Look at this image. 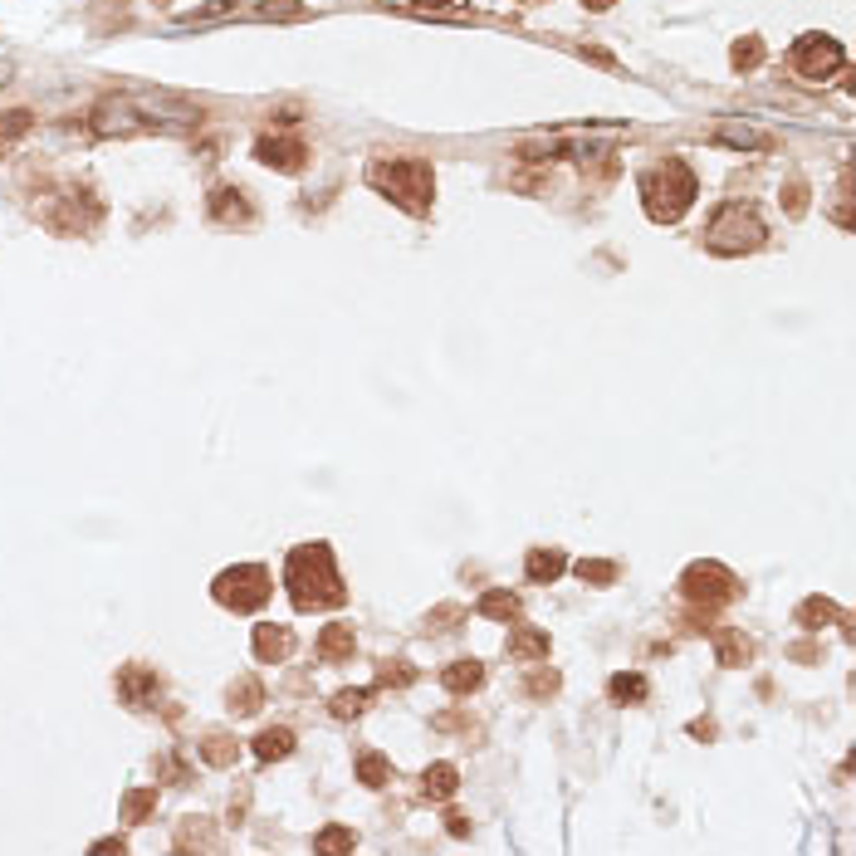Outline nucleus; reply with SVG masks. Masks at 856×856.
<instances>
[{
  "label": "nucleus",
  "instance_id": "nucleus-18",
  "mask_svg": "<svg viewBox=\"0 0 856 856\" xmlns=\"http://www.w3.org/2000/svg\"><path fill=\"white\" fill-rule=\"evenodd\" d=\"M255 754H260L265 764H270V759H289V754H294V729H284V724H279V729H265V734L255 739Z\"/></svg>",
  "mask_w": 856,
  "mask_h": 856
},
{
  "label": "nucleus",
  "instance_id": "nucleus-21",
  "mask_svg": "<svg viewBox=\"0 0 856 856\" xmlns=\"http://www.w3.org/2000/svg\"><path fill=\"white\" fill-rule=\"evenodd\" d=\"M729 64H734V69H744V74H749V69H759V64H764V40H759V35H744V40H734V49H729Z\"/></svg>",
  "mask_w": 856,
  "mask_h": 856
},
{
  "label": "nucleus",
  "instance_id": "nucleus-31",
  "mask_svg": "<svg viewBox=\"0 0 856 856\" xmlns=\"http://www.w3.org/2000/svg\"><path fill=\"white\" fill-rule=\"evenodd\" d=\"M353 842H358V837H353L348 827H328V832H318V837H314L318 852H348Z\"/></svg>",
  "mask_w": 856,
  "mask_h": 856
},
{
  "label": "nucleus",
  "instance_id": "nucleus-3",
  "mask_svg": "<svg viewBox=\"0 0 856 856\" xmlns=\"http://www.w3.org/2000/svg\"><path fill=\"white\" fill-rule=\"evenodd\" d=\"M700 196V181L695 172L680 162V157H666L661 167H651L641 177V201H646V216L661 221V226H676L680 216L690 211V201Z\"/></svg>",
  "mask_w": 856,
  "mask_h": 856
},
{
  "label": "nucleus",
  "instance_id": "nucleus-1",
  "mask_svg": "<svg viewBox=\"0 0 856 856\" xmlns=\"http://www.w3.org/2000/svg\"><path fill=\"white\" fill-rule=\"evenodd\" d=\"M284 587L294 597L299 612H314V607H338L348 597V587L333 568V553L328 543H299L284 563Z\"/></svg>",
  "mask_w": 856,
  "mask_h": 856
},
{
  "label": "nucleus",
  "instance_id": "nucleus-30",
  "mask_svg": "<svg viewBox=\"0 0 856 856\" xmlns=\"http://www.w3.org/2000/svg\"><path fill=\"white\" fill-rule=\"evenodd\" d=\"M358 778L367 783V788H382V783H387V759H382V754H362Z\"/></svg>",
  "mask_w": 856,
  "mask_h": 856
},
{
  "label": "nucleus",
  "instance_id": "nucleus-38",
  "mask_svg": "<svg viewBox=\"0 0 856 856\" xmlns=\"http://www.w3.org/2000/svg\"><path fill=\"white\" fill-rule=\"evenodd\" d=\"M587 10H607V5H612V0H583Z\"/></svg>",
  "mask_w": 856,
  "mask_h": 856
},
{
  "label": "nucleus",
  "instance_id": "nucleus-12",
  "mask_svg": "<svg viewBox=\"0 0 856 856\" xmlns=\"http://www.w3.org/2000/svg\"><path fill=\"white\" fill-rule=\"evenodd\" d=\"M211 216H216V221H226V226H250V221H255V206L245 201V191L221 186V191L211 196Z\"/></svg>",
  "mask_w": 856,
  "mask_h": 856
},
{
  "label": "nucleus",
  "instance_id": "nucleus-32",
  "mask_svg": "<svg viewBox=\"0 0 856 856\" xmlns=\"http://www.w3.org/2000/svg\"><path fill=\"white\" fill-rule=\"evenodd\" d=\"M578 578H583V583H612V578H617V563H602V558H583V563H578Z\"/></svg>",
  "mask_w": 856,
  "mask_h": 856
},
{
  "label": "nucleus",
  "instance_id": "nucleus-8",
  "mask_svg": "<svg viewBox=\"0 0 856 856\" xmlns=\"http://www.w3.org/2000/svg\"><path fill=\"white\" fill-rule=\"evenodd\" d=\"M842 64H847V49L837 45L832 35H803V40L793 45V69H798V79H832Z\"/></svg>",
  "mask_w": 856,
  "mask_h": 856
},
{
  "label": "nucleus",
  "instance_id": "nucleus-15",
  "mask_svg": "<svg viewBox=\"0 0 856 856\" xmlns=\"http://www.w3.org/2000/svg\"><path fill=\"white\" fill-rule=\"evenodd\" d=\"M563 568H568V558H563L558 548H534V553H529V563H524L529 583H558V578H563Z\"/></svg>",
  "mask_w": 856,
  "mask_h": 856
},
{
  "label": "nucleus",
  "instance_id": "nucleus-20",
  "mask_svg": "<svg viewBox=\"0 0 856 856\" xmlns=\"http://www.w3.org/2000/svg\"><path fill=\"white\" fill-rule=\"evenodd\" d=\"M519 612V597L509 592V587H495V592H485L480 597V617H495V622H509Z\"/></svg>",
  "mask_w": 856,
  "mask_h": 856
},
{
  "label": "nucleus",
  "instance_id": "nucleus-19",
  "mask_svg": "<svg viewBox=\"0 0 856 856\" xmlns=\"http://www.w3.org/2000/svg\"><path fill=\"white\" fill-rule=\"evenodd\" d=\"M607 690H612V700H617V705H641L651 685H646V676H636V671H622V676H612Z\"/></svg>",
  "mask_w": 856,
  "mask_h": 856
},
{
  "label": "nucleus",
  "instance_id": "nucleus-6",
  "mask_svg": "<svg viewBox=\"0 0 856 856\" xmlns=\"http://www.w3.org/2000/svg\"><path fill=\"white\" fill-rule=\"evenodd\" d=\"M216 602L221 607H235V612H255V607H265L270 602V568H260V563H240V568H226L221 578H216Z\"/></svg>",
  "mask_w": 856,
  "mask_h": 856
},
{
  "label": "nucleus",
  "instance_id": "nucleus-33",
  "mask_svg": "<svg viewBox=\"0 0 856 856\" xmlns=\"http://www.w3.org/2000/svg\"><path fill=\"white\" fill-rule=\"evenodd\" d=\"M783 206H788V216H803V211H808V186H803V181H788Z\"/></svg>",
  "mask_w": 856,
  "mask_h": 856
},
{
  "label": "nucleus",
  "instance_id": "nucleus-28",
  "mask_svg": "<svg viewBox=\"0 0 856 856\" xmlns=\"http://www.w3.org/2000/svg\"><path fill=\"white\" fill-rule=\"evenodd\" d=\"M20 133H30V113L25 108H15V113H0V152L15 142Z\"/></svg>",
  "mask_w": 856,
  "mask_h": 856
},
{
  "label": "nucleus",
  "instance_id": "nucleus-4",
  "mask_svg": "<svg viewBox=\"0 0 856 856\" xmlns=\"http://www.w3.org/2000/svg\"><path fill=\"white\" fill-rule=\"evenodd\" d=\"M764 221L754 216V206H744V201H724L720 211L710 216V226H705V245L715 250V255H749V250H759L764 245Z\"/></svg>",
  "mask_w": 856,
  "mask_h": 856
},
{
  "label": "nucleus",
  "instance_id": "nucleus-39",
  "mask_svg": "<svg viewBox=\"0 0 856 856\" xmlns=\"http://www.w3.org/2000/svg\"><path fill=\"white\" fill-rule=\"evenodd\" d=\"M416 5H431L436 10V5H451V0H416Z\"/></svg>",
  "mask_w": 856,
  "mask_h": 856
},
{
  "label": "nucleus",
  "instance_id": "nucleus-27",
  "mask_svg": "<svg viewBox=\"0 0 856 856\" xmlns=\"http://www.w3.org/2000/svg\"><path fill=\"white\" fill-rule=\"evenodd\" d=\"M367 700H372V690H343V695H333V715L338 720H353V715L367 710Z\"/></svg>",
  "mask_w": 856,
  "mask_h": 856
},
{
  "label": "nucleus",
  "instance_id": "nucleus-36",
  "mask_svg": "<svg viewBox=\"0 0 856 856\" xmlns=\"http://www.w3.org/2000/svg\"><path fill=\"white\" fill-rule=\"evenodd\" d=\"M553 690H558V676H553V671H548V676L529 680V695H553Z\"/></svg>",
  "mask_w": 856,
  "mask_h": 856
},
{
  "label": "nucleus",
  "instance_id": "nucleus-23",
  "mask_svg": "<svg viewBox=\"0 0 856 856\" xmlns=\"http://www.w3.org/2000/svg\"><path fill=\"white\" fill-rule=\"evenodd\" d=\"M509 651H514L519 661H539V656H548V636H543V631H519V636L509 641Z\"/></svg>",
  "mask_w": 856,
  "mask_h": 856
},
{
  "label": "nucleus",
  "instance_id": "nucleus-26",
  "mask_svg": "<svg viewBox=\"0 0 856 856\" xmlns=\"http://www.w3.org/2000/svg\"><path fill=\"white\" fill-rule=\"evenodd\" d=\"M230 700H235V710H240V715H255V710H260V700H265V690H260V680H240V685L230 690Z\"/></svg>",
  "mask_w": 856,
  "mask_h": 856
},
{
  "label": "nucleus",
  "instance_id": "nucleus-11",
  "mask_svg": "<svg viewBox=\"0 0 856 856\" xmlns=\"http://www.w3.org/2000/svg\"><path fill=\"white\" fill-rule=\"evenodd\" d=\"M294 646H299V641H294V631L289 627H274V622L255 627V656H260V661H274V666H279V661L294 656Z\"/></svg>",
  "mask_w": 856,
  "mask_h": 856
},
{
  "label": "nucleus",
  "instance_id": "nucleus-5",
  "mask_svg": "<svg viewBox=\"0 0 856 856\" xmlns=\"http://www.w3.org/2000/svg\"><path fill=\"white\" fill-rule=\"evenodd\" d=\"M93 133L98 137H137V133H157V113L147 108V98H103L89 113Z\"/></svg>",
  "mask_w": 856,
  "mask_h": 856
},
{
  "label": "nucleus",
  "instance_id": "nucleus-16",
  "mask_svg": "<svg viewBox=\"0 0 856 856\" xmlns=\"http://www.w3.org/2000/svg\"><path fill=\"white\" fill-rule=\"evenodd\" d=\"M480 680H485V666H480V661H451V666L441 671V685H446L451 695H470V690H480Z\"/></svg>",
  "mask_w": 856,
  "mask_h": 856
},
{
  "label": "nucleus",
  "instance_id": "nucleus-14",
  "mask_svg": "<svg viewBox=\"0 0 856 856\" xmlns=\"http://www.w3.org/2000/svg\"><path fill=\"white\" fill-rule=\"evenodd\" d=\"M353 646H358V636H353L348 622H333V627H323V636H318V656L323 661H348Z\"/></svg>",
  "mask_w": 856,
  "mask_h": 856
},
{
  "label": "nucleus",
  "instance_id": "nucleus-9",
  "mask_svg": "<svg viewBox=\"0 0 856 856\" xmlns=\"http://www.w3.org/2000/svg\"><path fill=\"white\" fill-rule=\"evenodd\" d=\"M255 157H260L265 167H274V172H299L304 157H309V147H304L299 137H260V142H255Z\"/></svg>",
  "mask_w": 856,
  "mask_h": 856
},
{
  "label": "nucleus",
  "instance_id": "nucleus-24",
  "mask_svg": "<svg viewBox=\"0 0 856 856\" xmlns=\"http://www.w3.org/2000/svg\"><path fill=\"white\" fill-rule=\"evenodd\" d=\"M152 808H157V788H133L123 798V822H142Z\"/></svg>",
  "mask_w": 856,
  "mask_h": 856
},
{
  "label": "nucleus",
  "instance_id": "nucleus-10",
  "mask_svg": "<svg viewBox=\"0 0 856 856\" xmlns=\"http://www.w3.org/2000/svg\"><path fill=\"white\" fill-rule=\"evenodd\" d=\"M715 142L720 147H734V152H773V133L754 128V123H720L715 128Z\"/></svg>",
  "mask_w": 856,
  "mask_h": 856
},
{
  "label": "nucleus",
  "instance_id": "nucleus-7",
  "mask_svg": "<svg viewBox=\"0 0 856 856\" xmlns=\"http://www.w3.org/2000/svg\"><path fill=\"white\" fill-rule=\"evenodd\" d=\"M680 592H685L695 607H705V612H710V607H724V602H734V597H739V578H734L724 563H710V558H705V563H690V568H685Z\"/></svg>",
  "mask_w": 856,
  "mask_h": 856
},
{
  "label": "nucleus",
  "instance_id": "nucleus-22",
  "mask_svg": "<svg viewBox=\"0 0 856 856\" xmlns=\"http://www.w3.org/2000/svg\"><path fill=\"white\" fill-rule=\"evenodd\" d=\"M832 617H837V607H832L827 597H808V602L798 607V622H803L808 631H822L827 622H832Z\"/></svg>",
  "mask_w": 856,
  "mask_h": 856
},
{
  "label": "nucleus",
  "instance_id": "nucleus-2",
  "mask_svg": "<svg viewBox=\"0 0 856 856\" xmlns=\"http://www.w3.org/2000/svg\"><path fill=\"white\" fill-rule=\"evenodd\" d=\"M367 186L382 191L392 206H402L411 216H426L431 196H436V172L426 157H377L367 167Z\"/></svg>",
  "mask_w": 856,
  "mask_h": 856
},
{
  "label": "nucleus",
  "instance_id": "nucleus-17",
  "mask_svg": "<svg viewBox=\"0 0 856 856\" xmlns=\"http://www.w3.org/2000/svg\"><path fill=\"white\" fill-rule=\"evenodd\" d=\"M455 788H460V773H455V764H431V768H426V778H421V793H426L431 803L451 798Z\"/></svg>",
  "mask_w": 856,
  "mask_h": 856
},
{
  "label": "nucleus",
  "instance_id": "nucleus-25",
  "mask_svg": "<svg viewBox=\"0 0 856 856\" xmlns=\"http://www.w3.org/2000/svg\"><path fill=\"white\" fill-rule=\"evenodd\" d=\"M201 759H206V764H216V768L235 764V739H226V734H211V739L201 744Z\"/></svg>",
  "mask_w": 856,
  "mask_h": 856
},
{
  "label": "nucleus",
  "instance_id": "nucleus-35",
  "mask_svg": "<svg viewBox=\"0 0 856 856\" xmlns=\"http://www.w3.org/2000/svg\"><path fill=\"white\" fill-rule=\"evenodd\" d=\"M406 680H411L406 661H387V666H382V685H406Z\"/></svg>",
  "mask_w": 856,
  "mask_h": 856
},
{
  "label": "nucleus",
  "instance_id": "nucleus-37",
  "mask_svg": "<svg viewBox=\"0 0 856 856\" xmlns=\"http://www.w3.org/2000/svg\"><path fill=\"white\" fill-rule=\"evenodd\" d=\"M10 74H15V69H10V64H5V59H0V89H5V84H10Z\"/></svg>",
  "mask_w": 856,
  "mask_h": 856
},
{
  "label": "nucleus",
  "instance_id": "nucleus-13",
  "mask_svg": "<svg viewBox=\"0 0 856 856\" xmlns=\"http://www.w3.org/2000/svg\"><path fill=\"white\" fill-rule=\"evenodd\" d=\"M118 690H123V700L128 705H152V695H157V676L152 671H142V666H123L118 671Z\"/></svg>",
  "mask_w": 856,
  "mask_h": 856
},
{
  "label": "nucleus",
  "instance_id": "nucleus-34",
  "mask_svg": "<svg viewBox=\"0 0 856 856\" xmlns=\"http://www.w3.org/2000/svg\"><path fill=\"white\" fill-rule=\"evenodd\" d=\"M460 617H465V607H436V612H431V627L436 631H451V622H460Z\"/></svg>",
  "mask_w": 856,
  "mask_h": 856
},
{
  "label": "nucleus",
  "instance_id": "nucleus-29",
  "mask_svg": "<svg viewBox=\"0 0 856 856\" xmlns=\"http://www.w3.org/2000/svg\"><path fill=\"white\" fill-rule=\"evenodd\" d=\"M749 641L739 636V631H729V636H720V666H739V661H749Z\"/></svg>",
  "mask_w": 856,
  "mask_h": 856
}]
</instances>
